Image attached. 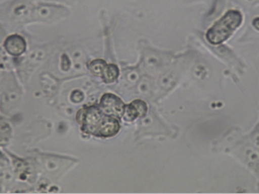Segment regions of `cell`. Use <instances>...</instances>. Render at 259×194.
Instances as JSON below:
<instances>
[{
	"instance_id": "6da1fadb",
	"label": "cell",
	"mask_w": 259,
	"mask_h": 194,
	"mask_svg": "<svg viewBox=\"0 0 259 194\" xmlns=\"http://www.w3.org/2000/svg\"><path fill=\"white\" fill-rule=\"evenodd\" d=\"M76 119L83 133L96 137H115L121 129L119 119L105 114L98 106H85L81 108Z\"/></svg>"
},
{
	"instance_id": "7a4b0ae2",
	"label": "cell",
	"mask_w": 259,
	"mask_h": 194,
	"mask_svg": "<svg viewBox=\"0 0 259 194\" xmlns=\"http://www.w3.org/2000/svg\"><path fill=\"white\" fill-rule=\"evenodd\" d=\"M244 22V15L239 9H230L209 27L205 34L206 40L211 45H220L234 36Z\"/></svg>"
},
{
	"instance_id": "3957f363",
	"label": "cell",
	"mask_w": 259,
	"mask_h": 194,
	"mask_svg": "<svg viewBox=\"0 0 259 194\" xmlns=\"http://www.w3.org/2000/svg\"><path fill=\"white\" fill-rule=\"evenodd\" d=\"M33 7L30 0H4L0 2V22L14 28L29 24Z\"/></svg>"
},
{
	"instance_id": "277c9868",
	"label": "cell",
	"mask_w": 259,
	"mask_h": 194,
	"mask_svg": "<svg viewBox=\"0 0 259 194\" xmlns=\"http://www.w3.org/2000/svg\"><path fill=\"white\" fill-rule=\"evenodd\" d=\"M20 97L15 73H7L4 83L0 87V114L4 118L11 116L16 111Z\"/></svg>"
},
{
	"instance_id": "5b68a950",
	"label": "cell",
	"mask_w": 259,
	"mask_h": 194,
	"mask_svg": "<svg viewBox=\"0 0 259 194\" xmlns=\"http://www.w3.org/2000/svg\"><path fill=\"white\" fill-rule=\"evenodd\" d=\"M235 155L259 182V153L252 147L246 136L234 148Z\"/></svg>"
},
{
	"instance_id": "8992f818",
	"label": "cell",
	"mask_w": 259,
	"mask_h": 194,
	"mask_svg": "<svg viewBox=\"0 0 259 194\" xmlns=\"http://www.w3.org/2000/svg\"><path fill=\"white\" fill-rule=\"evenodd\" d=\"M67 8L59 5L38 3L34 4L30 23L32 22H53L67 17Z\"/></svg>"
},
{
	"instance_id": "52a82bcc",
	"label": "cell",
	"mask_w": 259,
	"mask_h": 194,
	"mask_svg": "<svg viewBox=\"0 0 259 194\" xmlns=\"http://www.w3.org/2000/svg\"><path fill=\"white\" fill-rule=\"evenodd\" d=\"M0 46L10 57L18 60L27 54L28 41L22 34L13 32L6 36Z\"/></svg>"
},
{
	"instance_id": "ba28073f",
	"label": "cell",
	"mask_w": 259,
	"mask_h": 194,
	"mask_svg": "<svg viewBox=\"0 0 259 194\" xmlns=\"http://www.w3.org/2000/svg\"><path fill=\"white\" fill-rule=\"evenodd\" d=\"M100 107L105 114L114 116L115 118H122L124 115L125 105L115 94L105 93L101 97Z\"/></svg>"
},
{
	"instance_id": "9c48e42d",
	"label": "cell",
	"mask_w": 259,
	"mask_h": 194,
	"mask_svg": "<svg viewBox=\"0 0 259 194\" xmlns=\"http://www.w3.org/2000/svg\"><path fill=\"white\" fill-rule=\"evenodd\" d=\"M5 151L9 158L10 166L16 180H19L21 182H25L29 179V176L30 175L29 172L30 166L29 162L24 159L20 158L14 153H12L10 150H8V148H6Z\"/></svg>"
},
{
	"instance_id": "30bf717a",
	"label": "cell",
	"mask_w": 259,
	"mask_h": 194,
	"mask_svg": "<svg viewBox=\"0 0 259 194\" xmlns=\"http://www.w3.org/2000/svg\"><path fill=\"white\" fill-rule=\"evenodd\" d=\"M148 113V105L141 100H135L130 104L125 105L124 115L122 118L127 122H133L134 120L142 117Z\"/></svg>"
},
{
	"instance_id": "8fae6325",
	"label": "cell",
	"mask_w": 259,
	"mask_h": 194,
	"mask_svg": "<svg viewBox=\"0 0 259 194\" xmlns=\"http://www.w3.org/2000/svg\"><path fill=\"white\" fill-rule=\"evenodd\" d=\"M14 136V130L10 122L5 118L0 120V149H6L10 144Z\"/></svg>"
},
{
	"instance_id": "7c38bea8",
	"label": "cell",
	"mask_w": 259,
	"mask_h": 194,
	"mask_svg": "<svg viewBox=\"0 0 259 194\" xmlns=\"http://www.w3.org/2000/svg\"><path fill=\"white\" fill-rule=\"evenodd\" d=\"M120 75V69L117 65L113 63H108L105 67L104 70L102 72L101 78L106 83H112L117 80Z\"/></svg>"
},
{
	"instance_id": "4fadbf2b",
	"label": "cell",
	"mask_w": 259,
	"mask_h": 194,
	"mask_svg": "<svg viewBox=\"0 0 259 194\" xmlns=\"http://www.w3.org/2000/svg\"><path fill=\"white\" fill-rule=\"evenodd\" d=\"M107 64H108L107 61H105L104 60L96 59V60L91 61L90 63L88 64V69L94 76L101 77Z\"/></svg>"
},
{
	"instance_id": "5bb4252c",
	"label": "cell",
	"mask_w": 259,
	"mask_h": 194,
	"mask_svg": "<svg viewBox=\"0 0 259 194\" xmlns=\"http://www.w3.org/2000/svg\"><path fill=\"white\" fill-rule=\"evenodd\" d=\"M246 137L249 141V143L252 144V147L259 153V119L257 122L255 123V125L253 127V129L249 131V133Z\"/></svg>"
},
{
	"instance_id": "9a60e30c",
	"label": "cell",
	"mask_w": 259,
	"mask_h": 194,
	"mask_svg": "<svg viewBox=\"0 0 259 194\" xmlns=\"http://www.w3.org/2000/svg\"><path fill=\"white\" fill-rule=\"evenodd\" d=\"M7 35H8V33L6 31L4 26L2 25V23L0 22V45Z\"/></svg>"
},
{
	"instance_id": "2e32d148",
	"label": "cell",
	"mask_w": 259,
	"mask_h": 194,
	"mask_svg": "<svg viewBox=\"0 0 259 194\" xmlns=\"http://www.w3.org/2000/svg\"><path fill=\"white\" fill-rule=\"evenodd\" d=\"M251 26L255 31L259 32V16H256L255 18L252 19Z\"/></svg>"
},
{
	"instance_id": "e0dca14e",
	"label": "cell",
	"mask_w": 259,
	"mask_h": 194,
	"mask_svg": "<svg viewBox=\"0 0 259 194\" xmlns=\"http://www.w3.org/2000/svg\"><path fill=\"white\" fill-rule=\"evenodd\" d=\"M7 73L8 72H5L2 69H0V87L2 86V84L4 83L5 77H6Z\"/></svg>"
},
{
	"instance_id": "ac0fdd59",
	"label": "cell",
	"mask_w": 259,
	"mask_h": 194,
	"mask_svg": "<svg viewBox=\"0 0 259 194\" xmlns=\"http://www.w3.org/2000/svg\"><path fill=\"white\" fill-rule=\"evenodd\" d=\"M2 118H4V117H3V116H2V115H1V114H0V120H1V119Z\"/></svg>"
}]
</instances>
